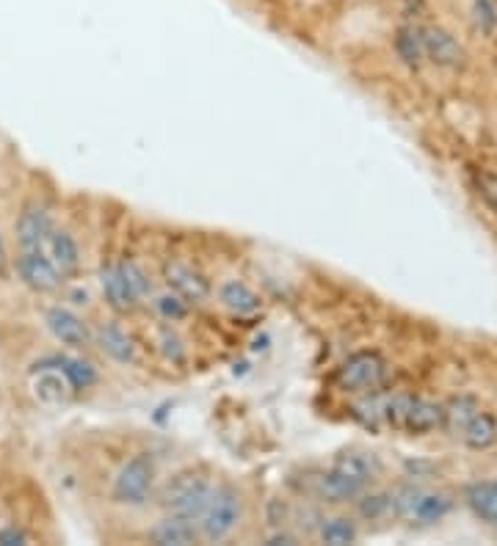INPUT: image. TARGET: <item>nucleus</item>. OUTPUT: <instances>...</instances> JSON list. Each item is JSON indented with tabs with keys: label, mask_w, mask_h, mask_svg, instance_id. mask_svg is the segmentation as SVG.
I'll return each instance as SVG.
<instances>
[{
	"label": "nucleus",
	"mask_w": 497,
	"mask_h": 546,
	"mask_svg": "<svg viewBox=\"0 0 497 546\" xmlns=\"http://www.w3.org/2000/svg\"><path fill=\"white\" fill-rule=\"evenodd\" d=\"M210 480L199 469H183L163 486L161 505L166 511L185 516L191 522H199L210 502Z\"/></svg>",
	"instance_id": "nucleus-1"
},
{
	"label": "nucleus",
	"mask_w": 497,
	"mask_h": 546,
	"mask_svg": "<svg viewBox=\"0 0 497 546\" xmlns=\"http://www.w3.org/2000/svg\"><path fill=\"white\" fill-rule=\"evenodd\" d=\"M335 381L346 392H379L387 381V362L376 351H359L337 367Z\"/></svg>",
	"instance_id": "nucleus-2"
},
{
	"label": "nucleus",
	"mask_w": 497,
	"mask_h": 546,
	"mask_svg": "<svg viewBox=\"0 0 497 546\" xmlns=\"http://www.w3.org/2000/svg\"><path fill=\"white\" fill-rule=\"evenodd\" d=\"M238 522H241V494L230 486H224V489L210 494L208 508L199 519V527H202L199 533L205 541L219 544L224 538H230Z\"/></svg>",
	"instance_id": "nucleus-3"
},
{
	"label": "nucleus",
	"mask_w": 497,
	"mask_h": 546,
	"mask_svg": "<svg viewBox=\"0 0 497 546\" xmlns=\"http://www.w3.org/2000/svg\"><path fill=\"white\" fill-rule=\"evenodd\" d=\"M155 483V461L152 455L139 453L119 469L114 480V500L122 505H144Z\"/></svg>",
	"instance_id": "nucleus-4"
},
{
	"label": "nucleus",
	"mask_w": 497,
	"mask_h": 546,
	"mask_svg": "<svg viewBox=\"0 0 497 546\" xmlns=\"http://www.w3.org/2000/svg\"><path fill=\"white\" fill-rule=\"evenodd\" d=\"M17 276L34 293H56L64 282L56 262L50 260L42 249H23V254L17 257Z\"/></svg>",
	"instance_id": "nucleus-5"
},
{
	"label": "nucleus",
	"mask_w": 497,
	"mask_h": 546,
	"mask_svg": "<svg viewBox=\"0 0 497 546\" xmlns=\"http://www.w3.org/2000/svg\"><path fill=\"white\" fill-rule=\"evenodd\" d=\"M163 279L172 290L174 296H180L188 304H202L210 298V282L199 271H194L191 265L185 262H166L163 265Z\"/></svg>",
	"instance_id": "nucleus-6"
},
{
	"label": "nucleus",
	"mask_w": 497,
	"mask_h": 546,
	"mask_svg": "<svg viewBox=\"0 0 497 546\" xmlns=\"http://www.w3.org/2000/svg\"><path fill=\"white\" fill-rule=\"evenodd\" d=\"M36 370H58L61 376L70 381L72 392L92 389L100 381L97 367L92 362H83V359H75V356H67V353H56V356L39 359V362L31 364V373H36Z\"/></svg>",
	"instance_id": "nucleus-7"
},
{
	"label": "nucleus",
	"mask_w": 497,
	"mask_h": 546,
	"mask_svg": "<svg viewBox=\"0 0 497 546\" xmlns=\"http://www.w3.org/2000/svg\"><path fill=\"white\" fill-rule=\"evenodd\" d=\"M45 323L50 334L67 348H86L92 342V331L75 312L64 307H50L45 312Z\"/></svg>",
	"instance_id": "nucleus-8"
},
{
	"label": "nucleus",
	"mask_w": 497,
	"mask_h": 546,
	"mask_svg": "<svg viewBox=\"0 0 497 546\" xmlns=\"http://www.w3.org/2000/svg\"><path fill=\"white\" fill-rule=\"evenodd\" d=\"M100 287H103V296L105 301H108V307L114 309V312H119V315L133 312V309L139 307V296H136V290L130 287L128 279H125L119 262H116V265H103V271H100Z\"/></svg>",
	"instance_id": "nucleus-9"
},
{
	"label": "nucleus",
	"mask_w": 497,
	"mask_h": 546,
	"mask_svg": "<svg viewBox=\"0 0 497 546\" xmlns=\"http://www.w3.org/2000/svg\"><path fill=\"white\" fill-rule=\"evenodd\" d=\"M14 232H17V243H20L23 249H45L47 238H50V232H53L50 213L39 205L25 207L23 213H20V218H17Z\"/></svg>",
	"instance_id": "nucleus-10"
},
{
	"label": "nucleus",
	"mask_w": 497,
	"mask_h": 546,
	"mask_svg": "<svg viewBox=\"0 0 497 546\" xmlns=\"http://www.w3.org/2000/svg\"><path fill=\"white\" fill-rule=\"evenodd\" d=\"M423 45H426V58H431L437 67L459 69L467 61L464 47L445 28H426L423 31Z\"/></svg>",
	"instance_id": "nucleus-11"
},
{
	"label": "nucleus",
	"mask_w": 497,
	"mask_h": 546,
	"mask_svg": "<svg viewBox=\"0 0 497 546\" xmlns=\"http://www.w3.org/2000/svg\"><path fill=\"white\" fill-rule=\"evenodd\" d=\"M365 489H368V483L351 478V475H346V472H340L335 467L315 478V494L324 502H335V505L337 502L357 500Z\"/></svg>",
	"instance_id": "nucleus-12"
},
{
	"label": "nucleus",
	"mask_w": 497,
	"mask_h": 546,
	"mask_svg": "<svg viewBox=\"0 0 497 546\" xmlns=\"http://www.w3.org/2000/svg\"><path fill=\"white\" fill-rule=\"evenodd\" d=\"M442 425V406L440 403H431L426 398H415L409 395L404 409V420H401V431L406 433H428Z\"/></svg>",
	"instance_id": "nucleus-13"
},
{
	"label": "nucleus",
	"mask_w": 497,
	"mask_h": 546,
	"mask_svg": "<svg viewBox=\"0 0 497 546\" xmlns=\"http://www.w3.org/2000/svg\"><path fill=\"white\" fill-rule=\"evenodd\" d=\"M152 544L158 546H188L194 544L199 538L197 522H191V519H185V516H166L163 522H158L152 527Z\"/></svg>",
	"instance_id": "nucleus-14"
},
{
	"label": "nucleus",
	"mask_w": 497,
	"mask_h": 546,
	"mask_svg": "<svg viewBox=\"0 0 497 546\" xmlns=\"http://www.w3.org/2000/svg\"><path fill=\"white\" fill-rule=\"evenodd\" d=\"M45 246L50 249V260L56 262L61 276H75L78 273V268H81V249H78V240L72 238L67 229H53Z\"/></svg>",
	"instance_id": "nucleus-15"
},
{
	"label": "nucleus",
	"mask_w": 497,
	"mask_h": 546,
	"mask_svg": "<svg viewBox=\"0 0 497 546\" xmlns=\"http://www.w3.org/2000/svg\"><path fill=\"white\" fill-rule=\"evenodd\" d=\"M97 345L103 348L105 356H111L119 364H133L136 362V345L130 340L125 331L114 326V323H103L97 329Z\"/></svg>",
	"instance_id": "nucleus-16"
},
{
	"label": "nucleus",
	"mask_w": 497,
	"mask_h": 546,
	"mask_svg": "<svg viewBox=\"0 0 497 546\" xmlns=\"http://www.w3.org/2000/svg\"><path fill=\"white\" fill-rule=\"evenodd\" d=\"M31 376H36L34 395L39 403H45V406H64L67 403L72 387L58 370H36Z\"/></svg>",
	"instance_id": "nucleus-17"
},
{
	"label": "nucleus",
	"mask_w": 497,
	"mask_h": 546,
	"mask_svg": "<svg viewBox=\"0 0 497 546\" xmlns=\"http://www.w3.org/2000/svg\"><path fill=\"white\" fill-rule=\"evenodd\" d=\"M219 298L224 307L230 309V312H235V315H241V318L260 312V296H257L249 285L238 282V279L224 282L219 290Z\"/></svg>",
	"instance_id": "nucleus-18"
},
{
	"label": "nucleus",
	"mask_w": 497,
	"mask_h": 546,
	"mask_svg": "<svg viewBox=\"0 0 497 546\" xmlns=\"http://www.w3.org/2000/svg\"><path fill=\"white\" fill-rule=\"evenodd\" d=\"M478 411H481V406L470 395H459V398L448 400L442 406V428L453 433V436H462L464 428L470 425V420H473Z\"/></svg>",
	"instance_id": "nucleus-19"
},
{
	"label": "nucleus",
	"mask_w": 497,
	"mask_h": 546,
	"mask_svg": "<svg viewBox=\"0 0 497 546\" xmlns=\"http://www.w3.org/2000/svg\"><path fill=\"white\" fill-rule=\"evenodd\" d=\"M395 53L409 69H420L426 61V45H423V31L415 25H404L395 34Z\"/></svg>",
	"instance_id": "nucleus-20"
},
{
	"label": "nucleus",
	"mask_w": 497,
	"mask_h": 546,
	"mask_svg": "<svg viewBox=\"0 0 497 546\" xmlns=\"http://www.w3.org/2000/svg\"><path fill=\"white\" fill-rule=\"evenodd\" d=\"M467 505L473 508L478 519L497 527V480L492 483H475L467 489Z\"/></svg>",
	"instance_id": "nucleus-21"
},
{
	"label": "nucleus",
	"mask_w": 497,
	"mask_h": 546,
	"mask_svg": "<svg viewBox=\"0 0 497 546\" xmlns=\"http://www.w3.org/2000/svg\"><path fill=\"white\" fill-rule=\"evenodd\" d=\"M453 508V500L448 497V494H420V500H417L415 511H412V516H409V522H417V524H434V522H442L448 513H451Z\"/></svg>",
	"instance_id": "nucleus-22"
},
{
	"label": "nucleus",
	"mask_w": 497,
	"mask_h": 546,
	"mask_svg": "<svg viewBox=\"0 0 497 546\" xmlns=\"http://www.w3.org/2000/svg\"><path fill=\"white\" fill-rule=\"evenodd\" d=\"M462 439L467 442V447H473V450H486V447H492L497 442V420L492 414H475L470 425L464 428Z\"/></svg>",
	"instance_id": "nucleus-23"
},
{
	"label": "nucleus",
	"mask_w": 497,
	"mask_h": 546,
	"mask_svg": "<svg viewBox=\"0 0 497 546\" xmlns=\"http://www.w3.org/2000/svg\"><path fill=\"white\" fill-rule=\"evenodd\" d=\"M357 524L346 516H335L321 524V541L329 546H348L357 541Z\"/></svg>",
	"instance_id": "nucleus-24"
},
{
	"label": "nucleus",
	"mask_w": 497,
	"mask_h": 546,
	"mask_svg": "<svg viewBox=\"0 0 497 546\" xmlns=\"http://www.w3.org/2000/svg\"><path fill=\"white\" fill-rule=\"evenodd\" d=\"M335 469H340V472H346V475H351V478L362 480V483H370V478L376 475V461L373 458H368L365 453H343L337 455L335 464H332Z\"/></svg>",
	"instance_id": "nucleus-25"
},
{
	"label": "nucleus",
	"mask_w": 497,
	"mask_h": 546,
	"mask_svg": "<svg viewBox=\"0 0 497 546\" xmlns=\"http://www.w3.org/2000/svg\"><path fill=\"white\" fill-rule=\"evenodd\" d=\"M357 508L362 519H382L387 513H393V505H390V494H359Z\"/></svg>",
	"instance_id": "nucleus-26"
},
{
	"label": "nucleus",
	"mask_w": 497,
	"mask_h": 546,
	"mask_svg": "<svg viewBox=\"0 0 497 546\" xmlns=\"http://www.w3.org/2000/svg\"><path fill=\"white\" fill-rule=\"evenodd\" d=\"M119 268H122V273H125V279L130 282V287L136 290V296L141 298H147L152 293V282H150V276L144 273V268H141L139 262L136 260H122L119 262Z\"/></svg>",
	"instance_id": "nucleus-27"
},
{
	"label": "nucleus",
	"mask_w": 497,
	"mask_h": 546,
	"mask_svg": "<svg viewBox=\"0 0 497 546\" xmlns=\"http://www.w3.org/2000/svg\"><path fill=\"white\" fill-rule=\"evenodd\" d=\"M473 20L475 28L481 34H495L497 31V3L495 0H475L473 3Z\"/></svg>",
	"instance_id": "nucleus-28"
},
{
	"label": "nucleus",
	"mask_w": 497,
	"mask_h": 546,
	"mask_svg": "<svg viewBox=\"0 0 497 546\" xmlns=\"http://www.w3.org/2000/svg\"><path fill=\"white\" fill-rule=\"evenodd\" d=\"M155 309H158V315H161L163 320H169V323H177V320L188 318V301H183L180 296H174V293L155 298Z\"/></svg>",
	"instance_id": "nucleus-29"
},
{
	"label": "nucleus",
	"mask_w": 497,
	"mask_h": 546,
	"mask_svg": "<svg viewBox=\"0 0 497 546\" xmlns=\"http://www.w3.org/2000/svg\"><path fill=\"white\" fill-rule=\"evenodd\" d=\"M158 345H161V353L169 359V362L174 364H183L185 362V348H183V340L174 334L172 329H166L163 326L161 331H158Z\"/></svg>",
	"instance_id": "nucleus-30"
},
{
	"label": "nucleus",
	"mask_w": 497,
	"mask_h": 546,
	"mask_svg": "<svg viewBox=\"0 0 497 546\" xmlns=\"http://www.w3.org/2000/svg\"><path fill=\"white\" fill-rule=\"evenodd\" d=\"M475 188H478V194H481V199H484L486 205L497 213V174L475 171Z\"/></svg>",
	"instance_id": "nucleus-31"
},
{
	"label": "nucleus",
	"mask_w": 497,
	"mask_h": 546,
	"mask_svg": "<svg viewBox=\"0 0 497 546\" xmlns=\"http://www.w3.org/2000/svg\"><path fill=\"white\" fill-rule=\"evenodd\" d=\"M28 544V535L23 530H17V527H3L0 530V546H20Z\"/></svg>",
	"instance_id": "nucleus-32"
},
{
	"label": "nucleus",
	"mask_w": 497,
	"mask_h": 546,
	"mask_svg": "<svg viewBox=\"0 0 497 546\" xmlns=\"http://www.w3.org/2000/svg\"><path fill=\"white\" fill-rule=\"evenodd\" d=\"M266 544L268 546H290V544H296V538L288 533H277V535H268Z\"/></svg>",
	"instance_id": "nucleus-33"
},
{
	"label": "nucleus",
	"mask_w": 497,
	"mask_h": 546,
	"mask_svg": "<svg viewBox=\"0 0 497 546\" xmlns=\"http://www.w3.org/2000/svg\"><path fill=\"white\" fill-rule=\"evenodd\" d=\"M9 273V254H6V243H3V235H0V279Z\"/></svg>",
	"instance_id": "nucleus-34"
}]
</instances>
